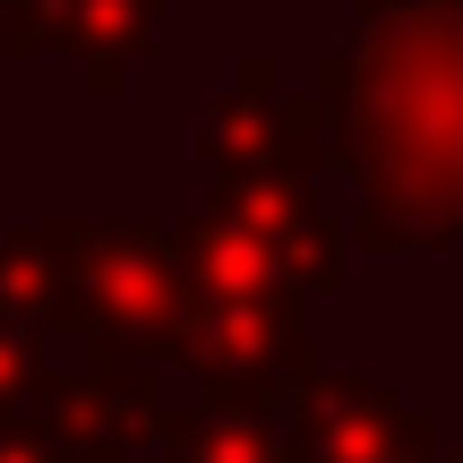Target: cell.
Instances as JSON below:
<instances>
[{
  "label": "cell",
  "instance_id": "obj_1",
  "mask_svg": "<svg viewBox=\"0 0 463 463\" xmlns=\"http://www.w3.org/2000/svg\"><path fill=\"white\" fill-rule=\"evenodd\" d=\"M326 164L361 198L369 249L463 241V0H361L317 69Z\"/></svg>",
  "mask_w": 463,
  "mask_h": 463
},
{
  "label": "cell",
  "instance_id": "obj_2",
  "mask_svg": "<svg viewBox=\"0 0 463 463\" xmlns=\"http://www.w3.org/2000/svg\"><path fill=\"white\" fill-rule=\"evenodd\" d=\"M61 249V335L86 344V361H164L181 352V326L198 309L181 241L137 215H52Z\"/></svg>",
  "mask_w": 463,
  "mask_h": 463
},
{
  "label": "cell",
  "instance_id": "obj_3",
  "mask_svg": "<svg viewBox=\"0 0 463 463\" xmlns=\"http://www.w3.org/2000/svg\"><path fill=\"white\" fill-rule=\"evenodd\" d=\"M172 369L198 386V403L292 420L300 395H309V378H317L309 309H300V292H275V300H198L189 326H181Z\"/></svg>",
  "mask_w": 463,
  "mask_h": 463
},
{
  "label": "cell",
  "instance_id": "obj_4",
  "mask_svg": "<svg viewBox=\"0 0 463 463\" xmlns=\"http://www.w3.org/2000/svg\"><path fill=\"white\" fill-rule=\"evenodd\" d=\"M292 455L300 463H438V430L386 378L317 369L292 412Z\"/></svg>",
  "mask_w": 463,
  "mask_h": 463
},
{
  "label": "cell",
  "instance_id": "obj_5",
  "mask_svg": "<svg viewBox=\"0 0 463 463\" xmlns=\"http://www.w3.org/2000/svg\"><path fill=\"white\" fill-rule=\"evenodd\" d=\"M155 9L164 0H9L0 43L9 52H69L95 95H120L129 61L155 43Z\"/></svg>",
  "mask_w": 463,
  "mask_h": 463
},
{
  "label": "cell",
  "instance_id": "obj_6",
  "mask_svg": "<svg viewBox=\"0 0 463 463\" xmlns=\"http://www.w3.org/2000/svg\"><path fill=\"white\" fill-rule=\"evenodd\" d=\"M172 241H181V266H189V292L198 300H275V292H292L283 241H266L258 223H241L223 198H206Z\"/></svg>",
  "mask_w": 463,
  "mask_h": 463
},
{
  "label": "cell",
  "instance_id": "obj_7",
  "mask_svg": "<svg viewBox=\"0 0 463 463\" xmlns=\"http://www.w3.org/2000/svg\"><path fill=\"white\" fill-rule=\"evenodd\" d=\"M198 155H206V172H266V164H283L275 61H241V86L198 112Z\"/></svg>",
  "mask_w": 463,
  "mask_h": 463
},
{
  "label": "cell",
  "instance_id": "obj_8",
  "mask_svg": "<svg viewBox=\"0 0 463 463\" xmlns=\"http://www.w3.org/2000/svg\"><path fill=\"white\" fill-rule=\"evenodd\" d=\"M172 463H300L292 455V420L266 412H223V403H189L164 438Z\"/></svg>",
  "mask_w": 463,
  "mask_h": 463
},
{
  "label": "cell",
  "instance_id": "obj_9",
  "mask_svg": "<svg viewBox=\"0 0 463 463\" xmlns=\"http://www.w3.org/2000/svg\"><path fill=\"white\" fill-rule=\"evenodd\" d=\"M0 326L61 335V249H52V223L0 232Z\"/></svg>",
  "mask_w": 463,
  "mask_h": 463
},
{
  "label": "cell",
  "instance_id": "obj_10",
  "mask_svg": "<svg viewBox=\"0 0 463 463\" xmlns=\"http://www.w3.org/2000/svg\"><path fill=\"white\" fill-rule=\"evenodd\" d=\"M206 198H223L232 215L258 223L266 241H292V232L317 215L309 172H292V164H266V172H215V189H206Z\"/></svg>",
  "mask_w": 463,
  "mask_h": 463
},
{
  "label": "cell",
  "instance_id": "obj_11",
  "mask_svg": "<svg viewBox=\"0 0 463 463\" xmlns=\"http://www.w3.org/2000/svg\"><path fill=\"white\" fill-rule=\"evenodd\" d=\"M361 223H344L335 206H317L309 223L283 241V266H292V292L300 300H326V292H344V275H352V258H361Z\"/></svg>",
  "mask_w": 463,
  "mask_h": 463
},
{
  "label": "cell",
  "instance_id": "obj_12",
  "mask_svg": "<svg viewBox=\"0 0 463 463\" xmlns=\"http://www.w3.org/2000/svg\"><path fill=\"white\" fill-rule=\"evenodd\" d=\"M43 378H52L43 335L0 326V420H9V412H34V403H43Z\"/></svg>",
  "mask_w": 463,
  "mask_h": 463
},
{
  "label": "cell",
  "instance_id": "obj_13",
  "mask_svg": "<svg viewBox=\"0 0 463 463\" xmlns=\"http://www.w3.org/2000/svg\"><path fill=\"white\" fill-rule=\"evenodd\" d=\"M0 463H69V447L52 438L43 412H9L0 420Z\"/></svg>",
  "mask_w": 463,
  "mask_h": 463
},
{
  "label": "cell",
  "instance_id": "obj_14",
  "mask_svg": "<svg viewBox=\"0 0 463 463\" xmlns=\"http://www.w3.org/2000/svg\"><path fill=\"white\" fill-rule=\"evenodd\" d=\"M438 463H463V447H447V455H438Z\"/></svg>",
  "mask_w": 463,
  "mask_h": 463
}]
</instances>
